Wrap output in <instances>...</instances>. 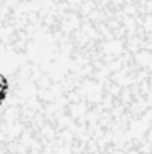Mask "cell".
<instances>
[{
  "label": "cell",
  "instance_id": "6da1fadb",
  "mask_svg": "<svg viewBox=\"0 0 152 154\" xmlns=\"http://www.w3.org/2000/svg\"><path fill=\"white\" fill-rule=\"evenodd\" d=\"M8 93H10V81H8V78L0 71V108L5 104L7 98H8Z\"/></svg>",
  "mask_w": 152,
  "mask_h": 154
}]
</instances>
